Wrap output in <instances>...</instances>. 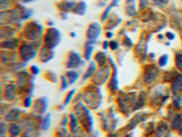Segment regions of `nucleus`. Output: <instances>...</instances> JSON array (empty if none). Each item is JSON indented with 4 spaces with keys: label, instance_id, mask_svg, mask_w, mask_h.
<instances>
[{
    "label": "nucleus",
    "instance_id": "3",
    "mask_svg": "<svg viewBox=\"0 0 182 137\" xmlns=\"http://www.w3.org/2000/svg\"><path fill=\"white\" fill-rule=\"evenodd\" d=\"M117 2H119V0H114L113 2H112L111 4H110V6L107 8V10L105 11V13H104V15H103V18H102V20H104V19H106L107 18V17H108V15H109V11H110V9L113 7L115 5H117Z\"/></svg>",
    "mask_w": 182,
    "mask_h": 137
},
{
    "label": "nucleus",
    "instance_id": "5",
    "mask_svg": "<svg viewBox=\"0 0 182 137\" xmlns=\"http://www.w3.org/2000/svg\"><path fill=\"white\" fill-rule=\"evenodd\" d=\"M181 123H182V120H181L180 116H178V117H177V119L175 120L174 123H173L174 128H179V126L181 124Z\"/></svg>",
    "mask_w": 182,
    "mask_h": 137
},
{
    "label": "nucleus",
    "instance_id": "4",
    "mask_svg": "<svg viewBox=\"0 0 182 137\" xmlns=\"http://www.w3.org/2000/svg\"><path fill=\"white\" fill-rule=\"evenodd\" d=\"M168 59H169L168 55H163L162 57H160V59H159V64H160V66H165L166 64H167Z\"/></svg>",
    "mask_w": 182,
    "mask_h": 137
},
{
    "label": "nucleus",
    "instance_id": "2",
    "mask_svg": "<svg viewBox=\"0 0 182 137\" xmlns=\"http://www.w3.org/2000/svg\"><path fill=\"white\" fill-rule=\"evenodd\" d=\"M94 48L93 46L91 45H87L86 46V51H85V56H86V59L87 60H89L90 57H91V53H92Z\"/></svg>",
    "mask_w": 182,
    "mask_h": 137
},
{
    "label": "nucleus",
    "instance_id": "12",
    "mask_svg": "<svg viewBox=\"0 0 182 137\" xmlns=\"http://www.w3.org/2000/svg\"><path fill=\"white\" fill-rule=\"evenodd\" d=\"M31 1H33V0H24L25 3H26V2H31Z\"/></svg>",
    "mask_w": 182,
    "mask_h": 137
},
{
    "label": "nucleus",
    "instance_id": "1",
    "mask_svg": "<svg viewBox=\"0 0 182 137\" xmlns=\"http://www.w3.org/2000/svg\"><path fill=\"white\" fill-rule=\"evenodd\" d=\"M99 34H100V26L98 23L91 24V26L88 30V33H87L88 38L90 39H96Z\"/></svg>",
    "mask_w": 182,
    "mask_h": 137
},
{
    "label": "nucleus",
    "instance_id": "8",
    "mask_svg": "<svg viewBox=\"0 0 182 137\" xmlns=\"http://www.w3.org/2000/svg\"><path fill=\"white\" fill-rule=\"evenodd\" d=\"M167 37H168V39H169V40H172V39H174V38H175V35H174L173 33H171V32H168V33H167Z\"/></svg>",
    "mask_w": 182,
    "mask_h": 137
},
{
    "label": "nucleus",
    "instance_id": "11",
    "mask_svg": "<svg viewBox=\"0 0 182 137\" xmlns=\"http://www.w3.org/2000/svg\"><path fill=\"white\" fill-rule=\"evenodd\" d=\"M62 79H63V81H64V83H65V78H64V77H63V78H62ZM65 87H66V88H67V86H66V85H65V84H64V87H63V88H65Z\"/></svg>",
    "mask_w": 182,
    "mask_h": 137
},
{
    "label": "nucleus",
    "instance_id": "7",
    "mask_svg": "<svg viewBox=\"0 0 182 137\" xmlns=\"http://www.w3.org/2000/svg\"><path fill=\"white\" fill-rule=\"evenodd\" d=\"M109 46L111 47L112 50H116V49H117V46H119V44H117V41H111L109 43Z\"/></svg>",
    "mask_w": 182,
    "mask_h": 137
},
{
    "label": "nucleus",
    "instance_id": "9",
    "mask_svg": "<svg viewBox=\"0 0 182 137\" xmlns=\"http://www.w3.org/2000/svg\"><path fill=\"white\" fill-rule=\"evenodd\" d=\"M108 45H109V42H108V41H105V42H104V49H105V50L108 49Z\"/></svg>",
    "mask_w": 182,
    "mask_h": 137
},
{
    "label": "nucleus",
    "instance_id": "13",
    "mask_svg": "<svg viewBox=\"0 0 182 137\" xmlns=\"http://www.w3.org/2000/svg\"><path fill=\"white\" fill-rule=\"evenodd\" d=\"M71 37H76V34H75V33H71Z\"/></svg>",
    "mask_w": 182,
    "mask_h": 137
},
{
    "label": "nucleus",
    "instance_id": "14",
    "mask_svg": "<svg viewBox=\"0 0 182 137\" xmlns=\"http://www.w3.org/2000/svg\"><path fill=\"white\" fill-rule=\"evenodd\" d=\"M180 133H181V134H182V129H181V131H180Z\"/></svg>",
    "mask_w": 182,
    "mask_h": 137
},
{
    "label": "nucleus",
    "instance_id": "10",
    "mask_svg": "<svg viewBox=\"0 0 182 137\" xmlns=\"http://www.w3.org/2000/svg\"><path fill=\"white\" fill-rule=\"evenodd\" d=\"M112 36H113V34H112V33H108V34H107V37H108V38H111Z\"/></svg>",
    "mask_w": 182,
    "mask_h": 137
},
{
    "label": "nucleus",
    "instance_id": "6",
    "mask_svg": "<svg viewBox=\"0 0 182 137\" xmlns=\"http://www.w3.org/2000/svg\"><path fill=\"white\" fill-rule=\"evenodd\" d=\"M177 65L180 68V70H182V55H179L177 57Z\"/></svg>",
    "mask_w": 182,
    "mask_h": 137
}]
</instances>
